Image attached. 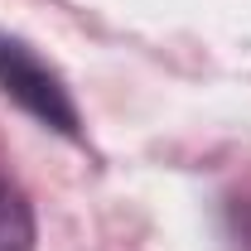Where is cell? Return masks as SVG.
Instances as JSON below:
<instances>
[{"label": "cell", "mask_w": 251, "mask_h": 251, "mask_svg": "<svg viewBox=\"0 0 251 251\" xmlns=\"http://www.w3.org/2000/svg\"><path fill=\"white\" fill-rule=\"evenodd\" d=\"M0 92L10 97L20 111H29L39 126L58 130L68 140L82 135V111H77V101L68 92V82L34 53L25 39H15L5 29H0Z\"/></svg>", "instance_id": "obj_1"}, {"label": "cell", "mask_w": 251, "mask_h": 251, "mask_svg": "<svg viewBox=\"0 0 251 251\" xmlns=\"http://www.w3.org/2000/svg\"><path fill=\"white\" fill-rule=\"evenodd\" d=\"M0 251H34V208L0 174Z\"/></svg>", "instance_id": "obj_2"}]
</instances>
